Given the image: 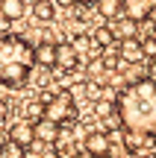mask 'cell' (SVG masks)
<instances>
[{
	"label": "cell",
	"instance_id": "cell-1",
	"mask_svg": "<svg viewBox=\"0 0 156 158\" xmlns=\"http://www.w3.org/2000/svg\"><path fill=\"white\" fill-rule=\"evenodd\" d=\"M115 111L124 129L156 135V82L150 76L130 82L115 97Z\"/></svg>",
	"mask_w": 156,
	"mask_h": 158
},
{
	"label": "cell",
	"instance_id": "cell-2",
	"mask_svg": "<svg viewBox=\"0 0 156 158\" xmlns=\"http://www.w3.org/2000/svg\"><path fill=\"white\" fill-rule=\"evenodd\" d=\"M35 68L33 44L24 35H3L0 38V88H24Z\"/></svg>",
	"mask_w": 156,
	"mask_h": 158
},
{
	"label": "cell",
	"instance_id": "cell-3",
	"mask_svg": "<svg viewBox=\"0 0 156 158\" xmlns=\"http://www.w3.org/2000/svg\"><path fill=\"white\" fill-rule=\"evenodd\" d=\"M41 102H44V117L53 120V123H59V126H65L68 120L77 117V102H74V97H71L68 88L56 91V94H44Z\"/></svg>",
	"mask_w": 156,
	"mask_h": 158
},
{
	"label": "cell",
	"instance_id": "cell-4",
	"mask_svg": "<svg viewBox=\"0 0 156 158\" xmlns=\"http://www.w3.org/2000/svg\"><path fill=\"white\" fill-rule=\"evenodd\" d=\"M53 56H56L53 68L65 70V73H71V70L80 68V53L74 50V44H71V41H56V44H53Z\"/></svg>",
	"mask_w": 156,
	"mask_h": 158
},
{
	"label": "cell",
	"instance_id": "cell-5",
	"mask_svg": "<svg viewBox=\"0 0 156 158\" xmlns=\"http://www.w3.org/2000/svg\"><path fill=\"white\" fill-rule=\"evenodd\" d=\"M59 132H62V126H59V123H53V120H47V117H38V120L33 123L35 143H41V147H56Z\"/></svg>",
	"mask_w": 156,
	"mask_h": 158
},
{
	"label": "cell",
	"instance_id": "cell-6",
	"mask_svg": "<svg viewBox=\"0 0 156 158\" xmlns=\"http://www.w3.org/2000/svg\"><path fill=\"white\" fill-rule=\"evenodd\" d=\"M82 149H86L91 158H109V149H112V141L106 132H88L86 141H82Z\"/></svg>",
	"mask_w": 156,
	"mask_h": 158
},
{
	"label": "cell",
	"instance_id": "cell-7",
	"mask_svg": "<svg viewBox=\"0 0 156 158\" xmlns=\"http://www.w3.org/2000/svg\"><path fill=\"white\" fill-rule=\"evenodd\" d=\"M153 6H156V0H121V15L136 21V23H141V21L150 18Z\"/></svg>",
	"mask_w": 156,
	"mask_h": 158
},
{
	"label": "cell",
	"instance_id": "cell-8",
	"mask_svg": "<svg viewBox=\"0 0 156 158\" xmlns=\"http://www.w3.org/2000/svg\"><path fill=\"white\" fill-rule=\"evenodd\" d=\"M118 59L124 64H141L145 62V53H141V41L136 38H121L118 41Z\"/></svg>",
	"mask_w": 156,
	"mask_h": 158
},
{
	"label": "cell",
	"instance_id": "cell-9",
	"mask_svg": "<svg viewBox=\"0 0 156 158\" xmlns=\"http://www.w3.org/2000/svg\"><path fill=\"white\" fill-rule=\"evenodd\" d=\"M6 138H9L12 143H18V147H24V149H27V147H33V143H35L33 123H29L27 117H24V120H15V123L9 126V135H6Z\"/></svg>",
	"mask_w": 156,
	"mask_h": 158
},
{
	"label": "cell",
	"instance_id": "cell-10",
	"mask_svg": "<svg viewBox=\"0 0 156 158\" xmlns=\"http://www.w3.org/2000/svg\"><path fill=\"white\" fill-rule=\"evenodd\" d=\"M24 15H27L24 0H0V18L3 21H21Z\"/></svg>",
	"mask_w": 156,
	"mask_h": 158
},
{
	"label": "cell",
	"instance_id": "cell-11",
	"mask_svg": "<svg viewBox=\"0 0 156 158\" xmlns=\"http://www.w3.org/2000/svg\"><path fill=\"white\" fill-rule=\"evenodd\" d=\"M112 23V35H115V41H121V38H133L136 32H139V23L136 21H130V18H115V21H109Z\"/></svg>",
	"mask_w": 156,
	"mask_h": 158
},
{
	"label": "cell",
	"instance_id": "cell-12",
	"mask_svg": "<svg viewBox=\"0 0 156 158\" xmlns=\"http://www.w3.org/2000/svg\"><path fill=\"white\" fill-rule=\"evenodd\" d=\"M33 59L38 68H50L53 70V62H56V56H53V44L50 41H41V44L33 47Z\"/></svg>",
	"mask_w": 156,
	"mask_h": 158
},
{
	"label": "cell",
	"instance_id": "cell-13",
	"mask_svg": "<svg viewBox=\"0 0 156 158\" xmlns=\"http://www.w3.org/2000/svg\"><path fill=\"white\" fill-rule=\"evenodd\" d=\"M33 15H35V21H41V23L56 21V3H53V0H35L33 3Z\"/></svg>",
	"mask_w": 156,
	"mask_h": 158
},
{
	"label": "cell",
	"instance_id": "cell-14",
	"mask_svg": "<svg viewBox=\"0 0 156 158\" xmlns=\"http://www.w3.org/2000/svg\"><path fill=\"white\" fill-rule=\"evenodd\" d=\"M94 9L103 21H115L121 18V0H94Z\"/></svg>",
	"mask_w": 156,
	"mask_h": 158
},
{
	"label": "cell",
	"instance_id": "cell-15",
	"mask_svg": "<svg viewBox=\"0 0 156 158\" xmlns=\"http://www.w3.org/2000/svg\"><path fill=\"white\" fill-rule=\"evenodd\" d=\"M103 53V50H100ZM86 79H91V82H100L103 85V79H106V68H103V59H97L94 56L91 62L86 64Z\"/></svg>",
	"mask_w": 156,
	"mask_h": 158
},
{
	"label": "cell",
	"instance_id": "cell-16",
	"mask_svg": "<svg viewBox=\"0 0 156 158\" xmlns=\"http://www.w3.org/2000/svg\"><path fill=\"white\" fill-rule=\"evenodd\" d=\"M91 41H94V44H100V50H103V47H109L112 41H115L112 27H97V29H94V35H91Z\"/></svg>",
	"mask_w": 156,
	"mask_h": 158
},
{
	"label": "cell",
	"instance_id": "cell-17",
	"mask_svg": "<svg viewBox=\"0 0 156 158\" xmlns=\"http://www.w3.org/2000/svg\"><path fill=\"white\" fill-rule=\"evenodd\" d=\"M24 117H27L29 123H35L38 117H44V102H27V106H24Z\"/></svg>",
	"mask_w": 156,
	"mask_h": 158
},
{
	"label": "cell",
	"instance_id": "cell-18",
	"mask_svg": "<svg viewBox=\"0 0 156 158\" xmlns=\"http://www.w3.org/2000/svg\"><path fill=\"white\" fill-rule=\"evenodd\" d=\"M112 111H115V100H97L94 102V114L97 117H112Z\"/></svg>",
	"mask_w": 156,
	"mask_h": 158
},
{
	"label": "cell",
	"instance_id": "cell-19",
	"mask_svg": "<svg viewBox=\"0 0 156 158\" xmlns=\"http://www.w3.org/2000/svg\"><path fill=\"white\" fill-rule=\"evenodd\" d=\"M21 155H24V147H18L12 141H6L3 149H0V158H21Z\"/></svg>",
	"mask_w": 156,
	"mask_h": 158
},
{
	"label": "cell",
	"instance_id": "cell-20",
	"mask_svg": "<svg viewBox=\"0 0 156 158\" xmlns=\"http://www.w3.org/2000/svg\"><path fill=\"white\" fill-rule=\"evenodd\" d=\"M71 44H74V50L82 56V53H88V47H91V38H88L86 32H80V35H74V41H71Z\"/></svg>",
	"mask_w": 156,
	"mask_h": 158
},
{
	"label": "cell",
	"instance_id": "cell-21",
	"mask_svg": "<svg viewBox=\"0 0 156 158\" xmlns=\"http://www.w3.org/2000/svg\"><path fill=\"white\" fill-rule=\"evenodd\" d=\"M141 53H145V59H153L156 56V38H153V35H147V38L141 41Z\"/></svg>",
	"mask_w": 156,
	"mask_h": 158
},
{
	"label": "cell",
	"instance_id": "cell-22",
	"mask_svg": "<svg viewBox=\"0 0 156 158\" xmlns=\"http://www.w3.org/2000/svg\"><path fill=\"white\" fill-rule=\"evenodd\" d=\"M9 111H12V108H9V102H6V100H0V123H6Z\"/></svg>",
	"mask_w": 156,
	"mask_h": 158
},
{
	"label": "cell",
	"instance_id": "cell-23",
	"mask_svg": "<svg viewBox=\"0 0 156 158\" xmlns=\"http://www.w3.org/2000/svg\"><path fill=\"white\" fill-rule=\"evenodd\" d=\"M53 3H56V6H65V9H71V6H77L74 0H53Z\"/></svg>",
	"mask_w": 156,
	"mask_h": 158
},
{
	"label": "cell",
	"instance_id": "cell-24",
	"mask_svg": "<svg viewBox=\"0 0 156 158\" xmlns=\"http://www.w3.org/2000/svg\"><path fill=\"white\" fill-rule=\"evenodd\" d=\"M147 21H153V23H156V6H153V12H150V18H147Z\"/></svg>",
	"mask_w": 156,
	"mask_h": 158
},
{
	"label": "cell",
	"instance_id": "cell-25",
	"mask_svg": "<svg viewBox=\"0 0 156 158\" xmlns=\"http://www.w3.org/2000/svg\"><path fill=\"white\" fill-rule=\"evenodd\" d=\"M74 158H91V155H88L86 149H82V152H80V155H74Z\"/></svg>",
	"mask_w": 156,
	"mask_h": 158
},
{
	"label": "cell",
	"instance_id": "cell-26",
	"mask_svg": "<svg viewBox=\"0 0 156 158\" xmlns=\"http://www.w3.org/2000/svg\"><path fill=\"white\" fill-rule=\"evenodd\" d=\"M74 3H94V0H74Z\"/></svg>",
	"mask_w": 156,
	"mask_h": 158
},
{
	"label": "cell",
	"instance_id": "cell-27",
	"mask_svg": "<svg viewBox=\"0 0 156 158\" xmlns=\"http://www.w3.org/2000/svg\"><path fill=\"white\" fill-rule=\"evenodd\" d=\"M41 158H62V155H41Z\"/></svg>",
	"mask_w": 156,
	"mask_h": 158
},
{
	"label": "cell",
	"instance_id": "cell-28",
	"mask_svg": "<svg viewBox=\"0 0 156 158\" xmlns=\"http://www.w3.org/2000/svg\"><path fill=\"white\" fill-rule=\"evenodd\" d=\"M153 158H156V155H153Z\"/></svg>",
	"mask_w": 156,
	"mask_h": 158
}]
</instances>
